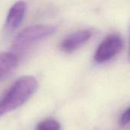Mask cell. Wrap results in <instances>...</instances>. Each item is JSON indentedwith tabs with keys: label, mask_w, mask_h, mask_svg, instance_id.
I'll return each mask as SVG.
<instances>
[{
	"label": "cell",
	"mask_w": 130,
	"mask_h": 130,
	"mask_svg": "<svg viewBox=\"0 0 130 130\" xmlns=\"http://www.w3.org/2000/svg\"><path fill=\"white\" fill-rule=\"evenodd\" d=\"M37 87V81L33 76L17 79L0 100V117L25 104L36 92Z\"/></svg>",
	"instance_id": "cell-1"
},
{
	"label": "cell",
	"mask_w": 130,
	"mask_h": 130,
	"mask_svg": "<svg viewBox=\"0 0 130 130\" xmlns=\"http://www.w3.org/2000/svg\"><path fill=\"white\" fill-rule=\"evenodd\" d=\"M56 32V27L53 25L36 24L27 27L18 33L14 38L13 53L18 56V53L25 52L34 44L52 36Z\"/></svg>",
	"instance_id": "cell-2"
},
{
	"label": "cell",
	"mask_w": 130,
	"mask_h": 130,
	"mask_svg": "<svg viewBox=\"0 0 130 130\" xmlns=\"http://www.w3.org/2000/svg\"><path fill=\"white\" fill-rule=\"evenodd\" d=\"M123 48V38L117 34H111L107 36L98 46L94 54V60L98 63L108 62L118 55Z\"/></svg>",
	"instance_id": "cell-3"
},
{
	"label": "cell",
	"mask_w": 130,
	"mask_h": 130,
	"mask_svg": "<svg viewBox=\"0 0 130 130\" xmlns=\"http://www.w3.org/2000/svg\"><path fill=\"white\" fill-rule=\"evenodd\" d=\"M89 30H77L67 36L60 43V49L65 53H72L83 46L91 37Z\"/></svg>",
	"instance_id": "cell-4"
},
{
	"label": "cell",
	"mask_w": 130,
	"mask_h": 130,
	"mask_svg": "<svg viewBox=\"0 0 130 130\" xmlns=\"http://www.w3.org/2000/svg\"><path fill=\"white\" fill-rule=\"evenodd\" d=\"M27 10V5L24 1L16 2L9 9L5 20L7 30H13L18 28L22 23Z\"/></svg>",
	"instance_id": "cell-5"
},
{
	"label": "cell",
	"mask_w": 130,
	"mask_h": 130,
	"mask_svg": "<svg viewBox=\"0 0 130 130\" xmlns=\"http://www.w3.org/2000/svg\"><path fill=\"white\" fill-rule=\"evenodd\" d=\"M18 56L13 52L0 53V82L9 75L17 67Z\"/></svg>",
	"instance_id": "cell-6"
},
{
	"label": "cell",
	"mask_w": 130,
	"mask_h": 130,
	"mask_svg": "<svg viewBox=\"0 0 130 130\" xmlns=\"http://www.w3.org/2000/svg\"><path fill=\"white\" fill-rule=\"evenodd\" d=\"M35 130H61V126L57 120L47 119L40 122Z\"/></svg>",
	"instance_id": "cell-7"
},
{
	"label": "cell",
	"mask_w": 130,
	"mask_h": 130,
	"mask_svg": "<svg viewBox=\"0 0 130 130\" xmlns=\"http://www.w3.org/2000/svg\"><path fill=\"white\" fill-rule=\"evenodd\" d=\"M129 108H127L126 111L123 113V114L120 117V123L122 126H126L129 123Z\"/></svg>",
	"instance_id": "cell-8"
}]
</instances>
